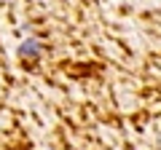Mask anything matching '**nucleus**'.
Masks as SVG:
<instances>
[{
	"label": "nucleus",
	"mask_w": 161,
	"mask_h": 150,
	"mask_svg": "<svg viewBox=\"0 0 161 150\" xmlns=\"http://www.w3.org/2000/svg\"><path fill=\"white\" fill-rule=\"evenodd\" d=\"M19 51H22V56H32V54H38V43L35 40H27V43H22V48H19Z\"/></svg>",
	"instance_id": "obj_1"
}]
</instances>
